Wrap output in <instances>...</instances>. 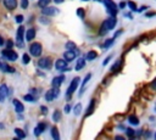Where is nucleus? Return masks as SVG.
I'll use <instances>...</instances> for the list:
<instances>
[{
	"mask_svg": "<svg viewBox=\"0 0 156 140\" xmlns=\"http://www.w3.org/2000/svg\"><path fill=\"white\" fill-rule=\"evenodd\" d=\"M116 23H117V18H116V17H108L107 19H105V21L102 22V24H101V27H100V30H99V34H100V35L107 34L108 30H111V29L115 28Z\"/></svg>",
	"mask_w": 156,
	"mask_h": 140,
	"instance_id": "obj_1",
	"label": "nucleus"
},
{
	"mask_svg": "<svg viewBox=\"0 0 156 140\" xmlns=\"http://www.w3.org/2000/svg\"><path fill=\"white\" fill-rule=\"evenodd\" d=\"M79 83H80V78H79V77H74V78L72 79V82H71V84H69V86L67 88V91H66V94H67V95H66L67 100H69V99H71L72 94L77 90V88H78Z\"/></svg>",
	"mask_w": 156,
	"mask_h": 140,
	"instance_id": "obj_2",
	"label": "nucleus"
},
{
	"mask_svg": "<svg viewBox=\"0 0 156 140\" xmlns=\"http://www.w3.org/2000/svg\"><path fill=\"white\" fill-rule=\"evenodd\" d=\"M23 38H24V27L20 24V27L17 28V33H16V44L18 47H23Z\"/></svg>",
	"mask_w": 156,
	"mask_h": 140,
	"instance_id": "obj_3",
	"label": "nucleus"
},
{
	"mask_svg": "<svg viewBox=\"0 0 156 140\" xmlns=\"http://www.w3.org/2000/svg\"><path fill=\"white\" fill-rule=\"evenodd\" d=\"M41 51H43V46L40 43H32L29 45V52L32 56L38 57L39 55H41Z\"/></svg>",
	"mask_w": 156,
	"mask_h": 140,
	"instance_id": "obj_4",
	"label": "nucleus"
},
{
	"mask_svg": "<svg viewBox=\"0 0 156 140\" xmlns=\"http://www.w3.org/2000/svg\"><path fill=\"white\" fill-rule=\"evenodd\" d=\"M1 54H2V56H4L6 60H9L10 62H13V61H16V60L18 58L17 52L13 51L12 49H5V50H2Z\"/></svg>",
	"mask_w": 156,
	"mask_h": 140,
	"instance_id": "obj_5",
	"label": "nucleus"
},
{
	"mask_svg": "<svg viewBox=\"0 0 156 140\" xmlns=\"http://www.w3.org/2000/svg\"><path fill=\"white\" fill-rule=\"evenodd\" d=\"M55 68L57 69V71H60V72H69L71 71V68L68 67V63L63 60V58H58V60H56V62H55Z\"/></svg>",
	"mask_w": 156,
	"mask_h": 140,
	"instance_id": "obj_6",
	"label": "nucleus"
},
{
	"mask_svg": "<svg viewBox=\"0 0 156 140\" xmlns=\"http://www.w3.org/2000/svg\"><path fill=\"white\" fill-rule=\"evenodd\" d=\"M38 67L39 68H43V69H50L51 68V65H52V61L50 57H41L39 58V61L37 62Z\"/></svg>",
	"mask_w": 156,
	"mask_h": 140,
	"instance_id": "obj_7",
	"label": "nucleus"
},
{
	"mask_svg": "<svg viewBox=\"0 0 156 140\" xmlns=\"http://www.w3.org/2000/svg\"><path fill=\"white\" fill-rule=\"evenodd\" d=\"M41 13L44 16H54L56 13H58V10L54 6H46V7H43L41 9Z\"/></svg>",
	"mask_w": 156,
	"mask_h": 140,
	"instance_id": "obj_8",
	"label": "nucleus"
},
{
	"mask_svg": "<svg viewBox=\"0 0 156 140\" xmlns=\"http://www.w3.org/2000/svg\"><path fill=\"white\" fill-rule=\"evenodd\" d=\"M63 80H65V75H63V74H60V75H57V77H54L52 80H51L52 88H60V85L63 83Z\"/></svg>",
	"mask_w": 156,
	"mask_h": 140,
	"instance_id": "obj_9",
	"label": "nucleus"
},
{
	"mask_svg": "<svg viewBox=\"0 0 156 140\" xmlns=\"http://www.w3.org/2000/svg\"><path fill=\"white\" fill-rule=\"evenodd\" d=\"M46 128H48V123H46V122H40V123L34 128V135H35V136H39Z\"/></svg>",
	"mask_w": 156,
	"mask_h": 140,
	"instance_id": "obj_10",
	"label": "nucleus"
},
{
	"mask_svg": "<svg viewBox=\"0 0 156 140\" xmlns=\"http://www.w3.org/2000/svg\"><path fill=\"white\" fill-rule=\"evenodd\" d=\"M7 96H9V88L6 84H1L0 85V102H2Z\"/></svg>",
	"mask_w": 156,
	"mask_h": 140,
	"instance_id": "obj_11",
	"label": "nucleus"
},
{
	"mask_svg": "<svg viewBox=\"0 0 156 140\" xmlns=\"http://www.w3.org/2000/svg\"><path fill=\"white\" fill-rule=\"evenodd\" d=\"M4 6L7 10L12 11V10H15L17 7V0H4Z\"/></svg>",
	"mask_w": 156,
	"mask_h": 140,
	"instance_id": "obj_12",
	"label": "nucleus"
},
{
	"mask_svg": "<svg viewBox=\"0 0 156 140\" xmlns=\"http://www.w3.org/2000/svg\"><path fill=\"white\" fill-rule=\"evenodd\" d=\"M12 103L15 105V111H16V113H22L23 111H24V106L20 102V100H17V99H13L12 100Z\"/></svg>",
	"mask_w": 156,
	"mask_h": 140,
	"instance_id": "obj_13",
	"label": "nucleus"
},
{
	"mask_svg": "<svg viewBox=\"0 0 156 140\" xmlns=\"http://www.w3.org/2000/svg\"><path fill=\"white\" fill-rule=\"evenodd\" d=\"M76 56H77V55H76L73 51H67V50H66V51H65V54H63V60L68 63V62L73 61V60L76 58Z\"/></svg>",
	"mask_w": 156,
	"mask_h": 140,
	"instance_id": "obj_14",
	"label": "nucleus"
},
{
	"mask_svg": "<svg viewBox=\"0 0 156 140\" xmlns=\"http://www.w3.org/2000/svg\"><path fill=\"white\" fill-rule=\"evenodd\" d=\"M95 102H96L95 99H91L90 100V103H89V106H88V108L85 111V117H89L90 114H93V112L95 110Z\"/></svg>",
	"mask_w": 156,
	"mask_h": 140,
	"instance_id": "obj_15",
	"label": "nucleus"
},
{
	"mask_svg": "<svg viewBox=\"0 0 156 140\" xmlns=\"http://www.w3.org/2000/svg\"><path fill=\"white\" fill-rule=\"evenodd\" d=\"M35 28H29L27 32H26V40L27 41H32L34 38H35Z\"/></svg>",
	"mask_w": 156,
	"mask_h": 140,
	"instance_id": "obj_16",
	"label": "nucleus"
},
{
	"mask_svg": "<svg viewBox=\"0 0 156 140\" xmlns=\"http://www.w3.org/2000/svg\"><path fill=\"white\" fill-rule=\"evenodd\" d=\"M98 57V52L96 51H94V50H90V51H88L87 52V55H85V57H84V60L87 61H93V60H95Z\"/></svg>",
	"mask_w": 156,
	"mask_h": 140,
	"instance_id": "obj_17",
	"label": "nucleus"
},
{
	"mask_svg": "<svg viewBox=\"0 0 156 140\" xmlns=\"http://www.w3.org/2000/svg\"><path fill=\"white\" fill-rule=\"evenodd\" d=\"M84 67H85V60H84L83 57H79V58H78V61H77V63H76V67H74V69L78 72V71L83 69Z\"/></svg>",
	"mask_w": 156,
	"mask_h": 140,
	"instance_id": "obj_18",
	"label": "nucleus"
},
{
	"mask_svg": "<svg viewBox=\"0 0 156 140\" xmlns=\"http://www.w3.org/2000/svg\"><path fill=\"white\" fill-rule=\"evenodd\" d=\"M90 78H91V73H88L87 75H85V78L83 79V82H82V88H80V94L79 95H82L83 94V91H84V89H85V86H87V84H88V82L90 80Z\"/></svg>",
	"mask_w": 156,
	"mask_h": 140,
	"instance_id": "obj_19",
	"label": "nucleus"
},
{
	"mask_svg": "<svg viewBox=\"0 0 156 140\" xmlns=\"http://www.w3.org/2000/svg\"><path fill=\"white\" fill-rule=\"evenodd\" d=\"M0 69H1L2 72H9V73H13V72H15V68H13V67H11V66H10V65H7V63H1Z\"/></svg>",
	"mask_w": 156,
	"mask_h": 140,
	"instance_id": "obj_20",
	"label": "nucleus"
},
{
	"mask_svg": "<svg viewBox=\"0 0 156 140\" xmlns=\"http://www.w3.org/2000/svg\"><path fill=\"white\" fill-rule=\"evenodd\" d=\"M51 136H52V139H54V140H61L57 127H52V128H51Z\"/></svg>",
	"mask_w": 156,
	"mask_h": 140,
	"instance_id": "obj_21",
	"label": "nucleus"
},
{
	"mask_svg": "<svg viewBox=\"0 0 156 140\" xmlns=\"http://www.w3.org/2000/svg\"><path fill=\"white\" fill-rule=\"evenodd\" d=\"M128 122L132 124V125H138L139 124V118L135 116V114H130L128 117Z\"/></svg>",
	"mask_w": 156,
	"mask_h": 140,
	"instance_id": "obj_22",
	"label": "nucleus"
},
{
	"mask_svg": "<svg viewBox=\"0 0 156 140\" xmlns=\"http://www.w3.org/2000/svg\"><path fill=\"white\" fill-rule=\"evenodd\" d=\"M15 133H16V138H18V139H21V140H23L26 136H27V134L24 133V130H22V129H20V128H16L15 129Z\"/></svg>",
	"mask_w": 156,
	"mask_h": 140,
	"instance_id": "obj_23",
	"label": "nucleus"
},
{
	"mask_svg": "<svg viewBox=\"0 0 156 140\" xmlns=\"http://www.w3.org/2000/svg\"><path fill=\"white\" fill-rule=\"evenodd\" d=\"M65 46H66L67 51H73V52H74V51L77 50V46H76V44H74L73 41H67Z\"/></svg>",
	"mask_w": 156,
	"mask_h": 140,
	"instance_id": "obj_24",
	"label": "nucleus"
},
{
	"mask_svg": "<svg viewBox=\"0 0 156 140\" xmlns=\"http://www.w3.org/2000/svg\"><path fill=\"white\" fill-rule=\"evenodd\" d=\"M121 66H122V60H117V61L113 63V66L111 67V72H116V71H118V69L121 68Z\"/></svg>",
	"mask_w": 156,
	"mask_h": 140,
	"instance_id": "obj_25",
	"label": "nucleus"
},
{
	"mask_svg": "<svg viewBox=\"0 0 156 140\" xmlns=\"http://www.w3.org/2000/svg\"><path fill=\"white\" fill-rule=\"evenodd\" d=\"M113 39L112 38H108V39H106L105 41H104V44H102V47L104 49H108V47H111L112 46V44H113Z\"/></svg>",
	"mask_w": 156,
	"mask_h": 140,
	"instance_id": "obj_26",
	"label": "nucleus"
},
{
	"mask_svg": "<svg viewBox=\"0 0 156 140\" xmlns=\"http://www.w3.org/2000/svg\"><path fill=\"white\" fill-rule=\"evenodd\" d=\"M45 100H46V101H52V100H55V96H54V93H52L51 89L45 93Z\"/></svg>",
	"mask_w": 156,
	"mask_h": 140,
	"instance_id": "obj_27",
	"label": "nucleus"
},
{
	"mask_svg": "<svg viewBox=\"0 0 156 140\" xmlns=\"http://www.w3.org/2000/svg\"><path fill=\"white\" fill-rule=\"evenodd\" d=\"M104 1V4H105V6L106 7H110V9H116L117 10V5L112 1V0H102Z\"/></svg>",
	"mask_w": 156,
	"mask_h": 140,
	"instance_id": "obj_28",
	"label": "nucleus"
},
{
	"mask_svg": "<svg viewBox=\"0 0 156 140\" xmlns=\"http://www.w3.org/2000/svg\"><path fill=\"white\" fill-rule=\"evenodd\" d=\"M23 100L24 101H28V102H35L37 101V96H33L30 94H27V95L23 96Z\"/></svg>",
	"mask_w": 156,
	"mask_h": 140,
	"instance_id": "obj_29",
	"label": "nucleus"
},
{
	"mask_svg": "<svg viewBox=\"0 0 156 140\" xmlns=\"http://www.w3.org/2000/svg\"><path fill=\"white\" fill-rule=\"evenodd\" d=\"M61 119V112L58 110H55L54 113H52V121L54 122H58Z\"/></svg>",
	"mask_w": 156,
	"mask_h": 140,
	"instance_id": "obj_30",
	"label": "nucleus"
},
{
	"mask_svg": "<svg viewBox=\"0 0 156 140\" xmlns=\"http://www.w3.org/2000/svg\"><path fill=\"white\" fill-rule=\"evenodd\" d=\"M126 4H127V6H128L132 11H134V12H135V11L138 10V6H136V4H135L134 1H130V0H129V1H127Z\"/></svg>",
	"mask_w": 156,
	"mask_h": 140,
	"instance_id": "obj_31",
	"label": "nucleus"
},
{
	"mask_svg": "<svg viewBox=\"0 0 156 140\" xmlns=\"http://www.w3.org/2000/svg\"><path fill=\"white\" fill-rule=\"evenodd\" d=\"M50 1H51V0H39V1H38V6L41 7V9H43V7H46V6H49Z\"/></svg>",
	"mask_w": 156,
	"mask_h": 140,
	"instance_id": "obj_32",
	"label": "nucleus"
},
{
	"mask_svg": "<svg viewBox=\"0 0 156 140\" xmlns=\"http://www.w3.org/2000/svg\"><path fill=\"white\" fill-rule=\"evenodd\" d=\"M73 112H74L76 116L80 114V112H82V103H77V105L74 106V108H73Z\"/></svg>",
	"mask_w": 156,
	"mask_h": 140,
	"instance_id": "obj_33",
	"label": "nucleus"
},
{
	"mask_svg": "<svg viewBox=\"0 0 156 140\" xmlns=\"http://www.w3.org/2000/svg\"><path fill=\"white\" fill-rule=\"evenodd\" d=\"M126 133H127V136L130 138V139H133L135 136V130H133L132 128H127L126 129Z\"/></svg>",
	"mask_w": 156,
	"mask_h": 140,
	"instance_id": "obj_34",
	"label": "nucleus"
},
{
	"mask_svg": "<svg viewBox=\"0 0 156 140\" xmlns=\"http://www.w3.org/2000/svg\"><path fill=\"white\" fill-rule=\"evenodd\" d=\"M76 13H77V16H78V17H80V18H84V16H85V11H84V9H82V7L77 9Z\"/></svg>",
	"mask_w": 156,
	"mask_h": 140,
	"instance_id": "obj_35",
	"label": "nucleus"
},
{
	"mask_svg": "<svg viewBox=\"0 0 156 140\" xmlns=\"http://www.w3.org/2000/svg\"><path fill=\"white\" fill-rule=\"evenodd\" d=\"M22 62H23L24 65H28V63L30 62V57H29L28 54H23V56H22Z\"/></svg>",
	"mask_w": 156,
	"mask_h": 140,
	"instance_id": "obj_36",
	"label": "nucleus"
},
{
	"mask_svg": "<svg viewBox=\"0 0 156 140\" xmlns=\"http://www.w3.org/2000/svg\"><path fill=\"white\" fill-rule=\"evenodd\" d=\"M39 91H40V89H37V88H32V89H29V94H30V95H33V96L38 95V94H39Z\"/></svg>",
	"mask_w": 156,
	"mask_h": 140,
	"instance_id": "obj_37",
	"label": "nucleus"
},
{
	"mask_svg": "<svg viewBox=\"0 0 156 140\" xmlns=\"http://www.w3.org/2000/svg\"><path fill=\"white\" fill-rule=\"evenodd\" d=\"M23 19H24V18H23V15H17V16H16V22H17V23L21 24V23L23 22Z\"/></svg>",
	"mask_w": 156,
	"mask_h": 140,
	"instance_id": "obj_38",
	"label": "nucleus"
},
{
	"mask_svg": "<svg viewBox=\"0 0 156 140\" xmlns=\"http://www.w3.org/2000/svg\"><path fill=\"white\" fill-rule=\"evenodd\" d=\"M12 46H13V41L11 39L6 40V49H12Z\"/></svg>",
	"mask_w": 156,
	"mask_h": 140,
	"instance_id": "obj_39",
	"label": "nucleus"
},
{
	"mask_svg": "<svg viewBox=\"0 0 156 140\" xmlns=\"http://www.w3.org/2000/svg\"><path fill=\"white\" fill-rule=\"evenodd\" d=\"M21 7L27 9L28 7V0H21Z\"/></svg>",
	"mask_w": 156,
	"mask_h": 140,
	"instance_id": "obj_40",
	"label": "nucleus"
},
{
	"mask_svg": "<svg viewBox=\"0 0 156 140\" xmlns=\"http://www.w3.org/2000/svg\"><path fill=\"white\" fill-rule=\"evenodd\" d=\"M122 33H123V29H118V30H117V32H116V33L113 34V38H112V39L115 40V39H116L117 37H119V35H121Z\"/></svg>",
	"mask_w": 156,
	"mask_h": 140,
	"instance_id": "obj_41",
	"label": "nucleus"
},
{
	"mask_svg": "<svg viewBox=\"0 0 156 140\" xmlns=\"http://www.w3.org/2000/svg\"><path fill=\"white\" fill-rule=\"evenodd\" d=\"M111 58H112V55H108V56L102 61V65H104V66H106V65L110 62V60H111Z\"/></svg>",
	"mask_w": 156,
	"mask_h": 140,
	"instance_id": "obj_42",
	"label": "nucleus"
},
{
	"mask_svg": "<svg viewBox=\"0 0 156 140\" xmlns=\"http://www.w3.org/2000/svg\"><path fill=\"white\" fill-rule=\"evenodd\" d=\"M40 111L43 114H46L48 113V107L46 106H40Z\"/></svg>",
	"mask_w": 156,
	"mask_h": 140,
	"instance_id": "obj_43",
	"label": "nucleus"
},
{
	"mask_svg": "<svg viewBox=\"0 0 156 140\" xmlns=\"http://www.w3.org/2000/svg\"><path fill=\"white\" fill-rule=\"evenodd\" d=\"M156 13H155V11H150V12H146L145 13V17H154Z\"/></svg>",
	"mask_w": 156,
	"mask_h": 140,
	"instance_id": "obj_44",
	"label": "nucleus"
},
{
	"mask_svg": "<svg viewBox=\"0 0 156 140\" xmlns=\"http://www.w3.org/2000/svg\"><path fill=\"white\" fill-rule=\"evenodd\" d=\"M71 108H72V107H71V105H69V103H67V105L65 106V113H69Z\"/></svg>",
	"mask_w": 156,
	"mask_h": 140,
	"instance_id": "obj_45",
	"label": "nucleus"
},
{
	"mask_svg": "<svg viewBox=\"0 0 156 140\" xmlns=\"http://www.w3.org/2000/svg\"><path fill=\"white\" fill-rule=\"evenodd\" d=\"M145 10H147V6H145V5H143L141 7H139V9L136 10V12H143V11H145Z\"/></svg>",
	"mask_w": 156,
	"mask_h": 140,
	"instance_id": "obj_46",
	"label": "nucleus"
},
{
	"mask_svg": "<svg viewBox=\"0 0 156 140\" xmlns=\"http://www.w3.org/2000/svg\"><path fill=\"white\" fill-rule=\"evenodd\" d=\"M126 6H127V4H126V1H121V2L118 4V7H119V9H124Z\"/></svg>",
	"mask_w": 156,
	"mask_h": 140,
	"instance_id": "obj_47",
	"label": "nucleus"
},
{
	"mask_svg": "<svg viewBox=\"0 0 156 140\" xmlns=\"http://www.w3.org/2000/svg\"><path fill=\"white\" fill-rule=\"evenodd\" d=\"M115 140H126V138H124V136H122V135H116Z\"/></svg>",
	"mask_w": 156,
	"mask_h": 140,
	"instance_id": "obj_48",
	"label": "nucleus"
},
{
	"mask_svg": "<svg viewBox=\"0 0 156 140\" xmlns=\"http://www.w3.org/2000/svg\"><path fill=\"white\" fill-rule=\"evenodd\" d=\"M39 21H40L41 23H49V19H46V18H44V17H41V18H39Z\"/></svg>",
	"mask_w": 156,
	"mask_h": 140,
	"instance_id": "obj_49",
	"label": "nucleus"
},
{
	"mask_svg": "<svg viewBox=\"0 0 156 140\" xmlns=\"http://www.w3.org/2000/svg\"><path fill=\"white\" fill-rule=\"evenodd\" d=\"M124 16H126V17H128L129 19H132V18H133V16H132V13H130V12H128V13H124Z\"/></svg>",
	"mask_w": 156,
	"mask_h": 140,
	"instance_id": "obj_50",
	"label": "nucleus"
},
{
	"mask_svg": "<svg viewBox=\"0 0 156 140\" xmlns=\"http://www.w3.org/2000/svg\"><path fill=\"white\" fill-rule=\"evenodd\" d=\"M4 45V39H2V37L0 35V46H2Z\"/></svg>",
	"mask_w": 156,
	"mask_h": 140,
	"instance_id": "obj_51",
	"label": "nucleus"
},
{
	"mask_svg": "<svg viewBox=\"0 0 156 140\" xmlns=\"http://www.w3.org/2000/svg\"><path fill=\"white\" fill-rule=\"evenodd\" d=\"M55 1V4H61V2H63L65 0H54Z\"/></svg>",
	"mask_w": 156,
	"mask_h": 140,
	"instance_id": "obj_52",
	"label": "nucleus"
},
{
	"mask_svg": "<svg viewBox=\"0 0 156 140\" xmlns=\"http://www.w3.org/2000/svg\"><path fill=\"white\" fill-rule=\"evenodd\" d=\"M0 128H1V129H4V128H5V127H4V124H1V123H0Z\"/></svg>",
	"mask_w": 156,
	"mask_h": 140,
	"instance_id": "obj_53",
	"label": "nucleus"
},
{
	"mask_svg": "<svg viewBox=\"0 0 156 140\" xmlns=\"http://www.w3.org/2000/svg\"><path fill=\"white\" fill-rule=\"evenodd\" d=\"M12 140H21V139H18V138H13Z\"/></svg>",
	"mask_w": 156,
	"mask_h": 140,
	"instance_id": "obj_54",
	"label": "nucleus"
},
{
	"mask_svg": "<svg viewBox=\"0 0 156 140\" xmlns=\"http://www.w3.org/2000/svg\"><path fill=\"white\" fill-rule=\"evenodd\" d=\"M95 1H102V0H95Z\"/></svg>",
	"mask_w": 156,
	"mask_h": 140,
	"instance_id": "obj_55",
	"label": "nucleus"
},
{
	"mask_svg": "<svg viewBox=\"0 0 156 140\" xmlns=\"http://www.w3.org/2000/svg\"><path fill=\"white\" fill-rule=\"evenodd\" d=\"M1 63H2V62H1V61H0V67H1Z\"/></svg>",
	"mask_w": 156,
	"mask_h": 140,
	"instance_id": "obj_56",
	"label": "nucleus"
},
{
	"mask_svg": "<svg viewBox=\"0 0 156 140\" xmlns=\"http://www.w3.org/2000/svg\"><path fill=\"white\" fill-rule=\"evenodd\" d=\"M82 1H89V0H82Z\"/></svg>",
	"mask_w": 156,
	"mask_h": 140,
	"instance_id": "obj_57",
	"label": "nucleus"
}]
</instances>
